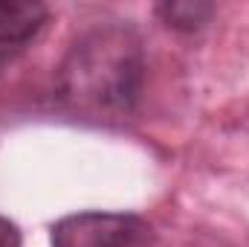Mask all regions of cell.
I'll return each instance as SVG.
<instances>
[{
  "label": "cell",
  "instance_id": "3957f363",
  "mask_svg": "<svg viewBox=\"0 0 249 247\" xmlns=\"http://www.w3.org/2000/svg\"><path fill=\"white\" fill-rule=\"evenodd\" d=\"M50 21V9L38 0H0V64L32 44Z\"/></svg>",
  "mask_w": 249,
  "mask_h": 247
},
{
  "label": "cell",
  "instance_id": "6da1fadb",
  "mask_svg": "<svg viewBox=\"0 0 249 247\" xmlns=\"http://www.w3.org/2000/svg\"><path fill=\"white\" fill-rule=\"evenodd\" d=\"M145 50L127 21L84 29L58 70L61 99L93 117H130L145 90Z\"/></svg>",
  "mask_w": 249,
  "mask_h": 247
},
{
  "label": "cell",
  "instance_id": "5b68a950",
  "mask_svg": "<svg viewBox=\"0 0 249 247\" xmlns=\"http://www.w3.org/2000/svg\"><path fill=\"white\" fill-rule=\"evenodd\" d=\"M0 247H20V227L0 215Z\"/></svg>",
  "mask_w": 249,
  "mask_h": 247
},
{
  "label": "cell",
  "instance_id": "7a4b0ae2",
  "mask_svg": "<svg viewBox=\"0 0 249 247\" xmlns=\"http://www.w3.org/2000/svg\"><path fill=\"white\" fill-rule=\"evenodd\" d=\"M151 227L133 212L84 209L64 215L50 230L53 247H139L148 242Z\"/></svg>",
  "mask_w": 249,
  "mask_h": 247
},
{
  "label": "cell",
  "instance_id": "277c9868",
  "mask_svg": "<svg viewBox=\"0 0 249 247\" xmlns=\"http://www.w3.org/2000/svg\"><path fill=\"white\" fill-rule=\"evenodd\" d=\"M157 18L174 29V32H200L206 23H212V18L217 15V6L209 0H165L154 6Z\"/></svg>",
  "mask_w": 249,
  "mask_h": 247
}]
</instances>
